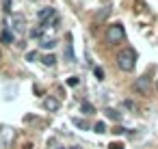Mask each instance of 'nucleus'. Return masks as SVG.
Here are the masks:
<instances>
[{"label":"nucleus","mask_w":158,"mask_h":149,"mask_svg":"<svg viewBox=\"0 0 158 149\" xmlns=\"http://www.w3.org/2000/svg\"><path fill=\"white\" fill-rule=\"evenodd\" d=\"M134 65H136V54H134L132 48H126V50H121L117 54V67L121 71H132Z\"/></svg>","instance_id":"1"},{"label":"nucleus","mask_w":158,"mask_h":149,"mask_svg":"<svg viewBox=\"0 0 158 149\" xmlns=\"http://www.w3.org/2000/svg\"><path fill=\"white\" fill-rule=\"evenodd\" d=\"M123 39H126V30H123L121 24L108 26V30H106V41H108L110 46H117V43H121Z\"/></svg>","instance_id":"2"},{"label":"nucleus","mask_w":158,"mask_h":149,"mask_svg":"<svg viewBox=\"0 0 158 149\" xmlns=\"http://www.w3.org/2000/svg\"><path fill=\"white\" fill-rule=\"evenodd\" d=\"M132 89H134L136 93H141V95H147V93L152 91V80H149L147 76H141V78H136V80H134Z\"/></svg>","instance_id":"3"},{"label":"nucleus","mask_w":158,"mask_h":149,"mask_svg":"<svg viewBox=\"0 0 158 149\" xmlns=\"http://www.w3.org/2000/svg\"><path fill=\"white\" fill-rule=\"evenodd\" d=\"M13 138H15V132L11 127H5L2 132H0V145H2V147H9L13 143Z\"/></svg>","instance_id":"4"},{"label":"nucleus","mask_w":158,"mask_h":149,"mask_svg":"<svg viewBox=\"0 0 158 149\" xmlns=\"http://www.w3.org/2000/svg\"><path fill=\"white\" fill-rule=\"evenodd\" d=\"M52 18H56V15H54V9H52V7H46V9H41V11L37 13V20H39L41 24H48V22H50Z\"/></svg>","instance_id":"5"},{"label":"nucleus","mask_w":158,"mask_h":149,"mask_svg":"<svg viewBox=\"0 0 158 149\" xmlns=\"http://www.w3.org/2000/svg\"><path fill=\"white\" fill-rule=\"evenodd\" d=\"M44 108H46V110H50V112H56V110L61 108V102H59L56 97L48 95V97H44Z\"/></svg>","instance_id":"6"},{"label":"nucleus","mask_w":158,"mask_h":149,"mask_svg":"<svg viewBox=\"0 0 158 149\" xmlns=\"http://www.w3.org/2000/svg\"><path fill=\"white\" fill-rule=\"evenodd\" d=\"M0 41H2L5 46H11V43H13V33H11L9 28H5L2 33H0Z\"/></svg>","instance_id":"7"},{"label":"nucleus","mask_w":158,"mask_h":149,"mask_svg":"<svg viewBox=\"0 0 158 149\" xmlns=\"http://www.w3.org/2000/svg\"><path fill=\"white\" fill-rule=\"evenodd\" d=\"M54 46H56V39H50V37L39 39V48H44V50H52Z\"/></svg>","instance_id":"8"},{"label":"nucleus","mask_w":158,"mask_h":149,"mask_svg":"<svg viewBox=\"0 0 158 149\" xmlns=\"http://www.w3.org/2000/svg\"><path fill=\"white\" fill-rule=\"evenodd\" d=\"M13 30L15 33H22L24 30V18L22 15H13Z\"/></svg>","instance_id":"9"},{"label":"nucleus","mask_w":158,"mask_h":149,"mask_svg":"<svg viewBox=\"0 0 158 149\" xmlns=\"http://www.w3.org/2000/svg\"><path fill=\"white\" fill-rule=\"evenodd\" d=\"M104 112H106V117H108L110 121H115V123H119V121H121V115H119L115 108H106Z\"/></svg>","instance_id":"10"},{"label":"nucleus","mask_w":158,"mask_h":149,"mask_svg":"<svg viewBox=\"0 0 158 149\" xmlns=\"http://www.w3.org/2000/svg\"><path fill=\"white\" fill-rule=\"evenodd\" d=\"M72 123H74L76 127H80V130H89V127H91L85 119H78V117H74V119H72Z\"/></svg>","instance_id":"11"},{"label":"nucleus","mask_w":158,"mask_h":149,"mask_svg":"<svg viewBox=\"0 0 158 149\" xmlns=\"http://www.w3.org/2000/svg\"><path fill=\"white\" fill-rule=\"evenodd\" d=\"M41 63H44L46 67H52V65L56 63V58H54V54H46V56L41 58Z\"/></svg>","instance_id":"12"},{"label":"nucleus","mask_w":158,"mask_h":149,"mask_svg":"<svg viewBox=\"0 0 158 149\" xmlns=\"http://www.w3.org/2000/svg\"><path fill=\"white\" fill-rule=\"evenodd\" d=\"M80 110H82L85 115H93V112H95V108H93V104H89V102H82V106H80Z\"/></svg>","instance_id":"13"},{"label":"nucleus","mask_w":158,"mask_h":149,"mask_svg":"<svg viewBox=\"0 0 158 149\" xmlns=\"http://www.w3.org/2000/svg\"><path fill=\"white\" fill-rule=\"evenodd\" d=\"M65 61H69V63L74 61V48H72V43L65 46Z\"/></svg>","instance_id":"14"},{"label":"nucleus","mask_w":158,"mask_h":149,"mask_svg":"<svg viewBox=\"0 0 158 149\" xmlns=\"http://www.w3.org/2000/svg\"><path fill=\"white\" fill-rule=\"evenodd\" d=\"M78 84H80V78L78 76H69L67 78V87H78Z\"/></svg>","instance_id":"15"},{"label":"nucleus","mask_w":158,"mask_h":149,"mask_svg":"<svg viewBox=\"0 0 158 149\" xmlns=\"http://www.w3.org/2000/svg\"><path fill=\"white\" fill-rule=\"evenodd\" d=\"M93 130H95L98 134H104V132H106V123H102V121H98V123L93 125Z\"/></svg>","instance_id":"16"},{"label":"nucleus","mask_w":158,"mask_h":149,"mask_svg":"<svg viewBox=\"0 0 158 149\" xmlns=\"http://www.w3.org/2000/svg\"><path fill=\"white\" fill-rule=\"evenodd\" d=\"M2 11L7 15H11V0H2Z\"/></svg>","instance_id":"17"},{"label":"nucleus","mask_w":158,"mask_h":149,"mask_svg":"<svg viewBox=\"0 0 158 149\" xmlns=\"http://www.w3.org/2000/svg\"><path fill=\"white\" fill-rule=\"evenodd\" d=\"M108 13H110V9H102V11H98V13H95V20H104Z\"/></svg>","instance_id":"18"},{"label":"nucleus","mask_w":158,"mask_h":149,"mask_svg":"<svg viewBox=\"0 0 158 149\" xmlns=\"http://www.w3.org/2000/svg\"><path fill=\"white\" fill-rule=\"evenodd\" d=\"M93 74H95V78H98V80H104V69H102V67H95V69H93Z\"/></svg>","instance_id":"19"},{"label":"nucleus","mask_w":158,"mask_h":149,"mask_svg":"<svg viewBox=\"0 0 158 149\" xmlns=\"http://www.w3.org/2000/svg\"><path fill=\"white\" fill-rule=\"evenodd\" d=\"M108 149H123V145L121 143H113V145H108Z\"/></svg>","instance_id":"20"},{"label":"nucleus","mask_w":158,"mask_h":149,"mask_svg":"<svg viewBox=\"0 0 158 149\" xmlns=\"http://www.w3.org/2000/svg\"><path fill=\"white\" fill-rule=\"evenodd\" d=\"M26 58H28V61H35V58H37V52H28Z\"/></svg>","instance_id":"21"},{"label":"nucleus","mask_w":158,"mask_h":149,"mask_svg":"<svg viewBox=\"0 0 158 149\" xmlns=\"http://www.w3.org/2000/svg\"><path fill=\"white\" fill-rule=\"evenodd\" d=\"M72 149H80V147H72Z\"/></svg>","instance_id":"22"},{"label":"nucleus","mask_w":158,"mask_h":149,"mask_svg":"<svg viewBox=\"0 0 158 149\" xmlns=\"http://www.w3.org/2000/svg\"><path fill=\"white\" fill-rule=\"evenodd\" d=\"M0 61H2V54H0Z\"/></svg>","instance_id":"23"},{"label":"nucleus","mask_w":158,"mask_h":149,"mask_svg":"<svg viewBox=\"0 0 158 149\" xmlns=\"http://www.w3.org/2000/svg\"><path fill=\"white\" fill-rule=\"evenodd\" d=\"M156 89H158V84H156Z\"/></svg>","instance_id":"24"}]
</instances>
